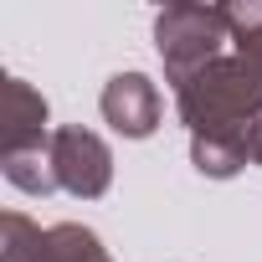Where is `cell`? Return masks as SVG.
<instances>
[{
	"label": "cell",
	"instance_id": "30bf717a",
	"mask_svg": "<svg viewBox=\"0 0 262 262\" xmlns=\"http://www.w3.org/2000/svg\"><path fill=\"white\" fill-rule=\"evenodd\" d=\"M247 155H252V165H262V123L247 134Z\"/></svg>",
	"mask_w": 262,
	"mask_h": 262
},
{
	"label": "cell",
	"instance_id": "52a82bcc",
	"mask_svg": "<svg viewBox=\"0 0 262 262\" xmlns=\"http://www.w3.org/2000/svg\"><path fill=\"white\" fill-rule=\"evenodd\" d=\"M6 180L31 190V195H52L57 190V170H52V144L36 149H11L6 155Z\"/></svg>",
	"mask_w": 262,
	"mask_h": 262
},
{
	"label": "cell",
	"instance_id": "3957f363",
	"mask_svg": "<svg viewBox=\"0 0 262 262\" xmlns=\"http://www.w3.org/2000/svg\"><path fill=\"white\" fill-rule=\"evenodd\" d=\"M52 170H57V185L82 195V201H98L108 185H113V155L108 144L93 134V128H52Z\"/></svg>",
	"mask_w": 262,
	"mask_h": 262
},
{
	"label": "cell",
	"instance_id": "5b68a950",
	"mask_svg": "<svg viewBox=\"0 0 262 262\" xmlns=\"http://www.w3.org/2000/svg\"><path fill=\"white\" fill-rule=\"evenodd\" d=\"M36 144H52L47 134V98L21 82V77H6L0 88V149H36Z\"/></svg>",
	"mask_w": 262,
	"mask_h": 262
},
{
	"label": "cell",
	"instance_id": "ba28073f",
	"mask_svg": "<svg viewBox=\"0 0 262 262\" xmlns=\"http://www.w3.org/2000/svg\"><path fill=\"white\" fill-rule=\"evenodd\" d=\"M226 21H231L236 52L262 72V6H226Z\"/></svg>",
	"mask_w": 262,
	"mask_h": 262
},
{
	"label": "cell",
	"instance_id": "6da1fadb",
	"mask_svg": "<svg viewBox=\"0 0 262 262\" xmlns=\"http://www.w3.org/2000/svg\"><path fill=\"white\" fill-rule=\"evenodd\" d=\"M175 108L190 128V139H242L262 123V72L231 52L201 67L175 88Z\"/></svg>",
	"mask_w": 262,
	"mask_h": 262
},
{
	"label": "cell",
	"instance_id": "9c48e42d",
	"mask_svg": "<svg viewBox=\"0 0 262 262\" xmlns=\"http://www.w3.org/2000/svg\"><path fill=\"white\" fill-rule=\"evenodd\" d=\"M0 231H6L0 262H36V252H41V226H31V221H26L21 211H6Z\"/></svg>",
	"mask_w": 262,
	"mask_h": 262
},
{
	"label": "cell",
	"instance_id": "8992f818",
	"mask_svg": "<svg viewBox=\"0 0 262 262\" xmlns=\"http://www.w3.org/2000/svg\"><path fill=\"white\" fill-rule=\"evenodd\" d=\"M36 262H113V257L103 252V242H98L88 226L62 221V226L41 231V252H36Z\"/></svg>",
	"mask_w": 262,
	"mask_h": 262
},
{
	"label": "cell",
	"instance_id": "7a4b0ae2",
	"mask_svg": "<svg viewBox=\"0 0 262 262\" xmlns=\"http://www.w3.org/2000/svg\"><path fill=\"white\" fill-rule=\"evenodd\" d=\"M155 41H160L170 82L180 88L185 77H195L201 67L221 57V41H231V21L216 6H170L155 21Z\"/></svg>",
	"mask_w": 262,
	"mask_h": 262
},
{
	"label": "cell",
	"instance_id": "277c9868",
	"mask_svg": "<svg viewBox=\"0 0 262 262\" xmlns=\"http://www.w3.org/2000/svg\"><path fill=\"white\" fill-rule=\"evenodd\" d=\"M103 118L118 128L123 139H149L160 128V88L144 72H118L103 88Z\"/></svg>",
	"mask_w": 262,
	"mask_h": 262
}]
</instances>
